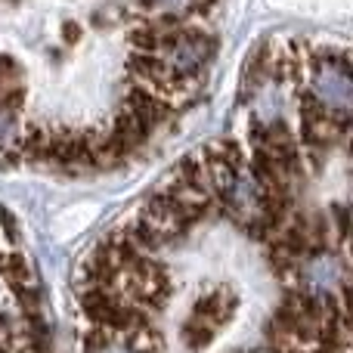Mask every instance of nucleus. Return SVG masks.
<instances>
[{"mask_svg": "<svg viewBox=\"0 0 353 353\" xmlns=\"http://www.w3.org/2000/svg\"><path fill=\"white\" fill-rule=\"evenodd\" d=\"M347 230L232 137L192 149L87 248L81 353H350Z\"/></svg>", "mask_w": 353, "mask_h": 353, "instance_id": "nucleus-1", "label": "nucleus"}, {"mask_svg": "<svg viewBox=\"0 0 353 353\" xmlns=\"http://www.w3.org/2000/svg\"><path fill=\"white\" fill-rule=\"evenodd\" d=\"M223 0H0V168L87 176L199 105Z\"/></svg>", "mask_w": 353, "mask_h": 353, "instance_id": "nucleus-2", "label": "nucleus"}, {"mask_svg": "<svg viewBox=\"0 0 353 353\" xmlns=\"http://www.w3.org/2000/svg\"><path fill=\"white\" fill-rule=\"evenodd\" d=\"M230 137L288 199L325 223L350 220V59L332 37L282 34L257 47Z\"/></svg>", "mask_w": 353, "mask_h": 353, "instance_id": "nucleus-3", "label": "nucleus"}, {"mask_svg": "<svg viewBox=\"0 0 353 353\" xmlns=\"http://www.w3.org/2000/svg\"><path fill=\"white\" fill-rule=\"evenodd\" d=\"M0 353H56L34 261L0 208Z\"/></svg>", "mask_w": 353, "mask_h": 353, "instance_id": "nucleus-4", "label": "nucleus"}]
</instances>
